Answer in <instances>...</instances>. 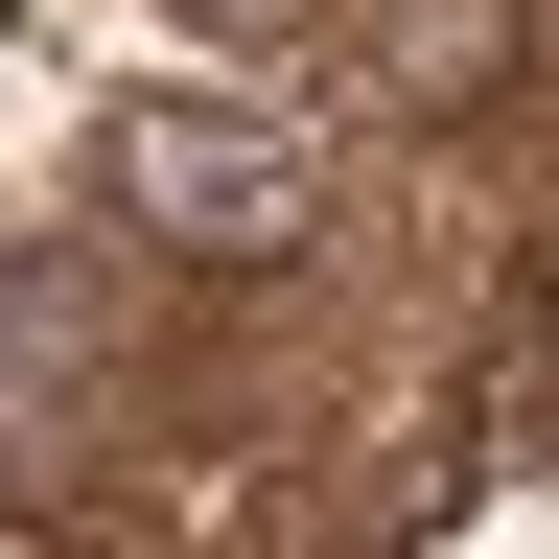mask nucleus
Listing matches in <instances>:
<instances>
[{"mask_svg": "<svg viewBox=\"0 0 559 559\" xmlns=\"http://www.w3.org/2000/svg\"><path fill=\"white\" fill-rule=\"evenodd\" d=\"M94 210L164 280H280L326 234V117L304 94H117L94 117Z\"/></svg>", "mask_w": 559, "mask_h": 559, "instance_id": "obj_1", "label": "nucleus"}, {"mask_svg": "<svg viewBox=\"0 0 559 559\" xmlns=\"http://www.w3.org/2000/svg\"><path fill=\"white\" fill-rule=\"evenodd\" d=\"M513 70H536V0H349L326 24V94L396 117V140H466Z\"/></svg>", "mask_w": 559, "mask_h": 559, "instance_id": "obj_2", "label": "nucleus"}, {"mask_svg": "<svg viewBox=\"0 0 559 559\" xmlns=\"http://www.w3.org/2000/svg\"><path fill=\"white\" fill-rule=\"evenodd\" d=\"M164 24H187V47H234V70H280V47H326L349 0H164Z\"/></svg>", "mask_w": 559, "mask_h": 559, "instance_id": "obj_3", "label": "nucleus"}]
</instances>
